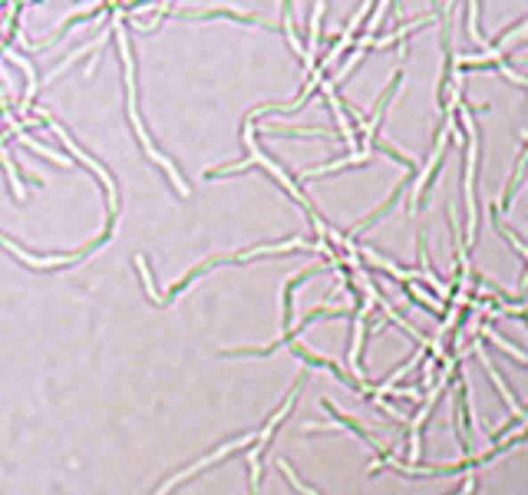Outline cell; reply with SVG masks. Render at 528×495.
Segmentation results:
<instances>
[{
    "label": "cell",
    "mask_w": 528,
    "mask_h": 495,
    "mask_svg": "<svg viewBox=\"0 0 528 495\" xmlns=\"http://www.w3.org/2000/svg\"><path fill=\"white\" fill-rule=\"evenodd\" d=\"M278 466H281V473L288 475V485H294V489H297V492H304V495H317V492H311V489H307V485H301V479H297V473H294L291 466H288V462H278ZM472 479H466V485H462V492L459 495H472Z\"/></svg>",
    "instance_id": "2"
},
{
    "label": "cell",
    "mask_w": 528,
    "mask_h": 495,
    "mask_svg": "<svg viewBox=\"0 0 528 495\" xmlns=\"http://www.w3.org/2000/svg\"><path fill=\"white\" fill-rule=\"evenodd\" d=\"M317 271H321V264H311V268L297 271L294 278H288V281H284V297H281V327H284V330H288V327H291V321H294V288H297V284H304L307 278H311V274H317Z\"/></svg>",
    "instance_id": "1"
}]
</instances>
